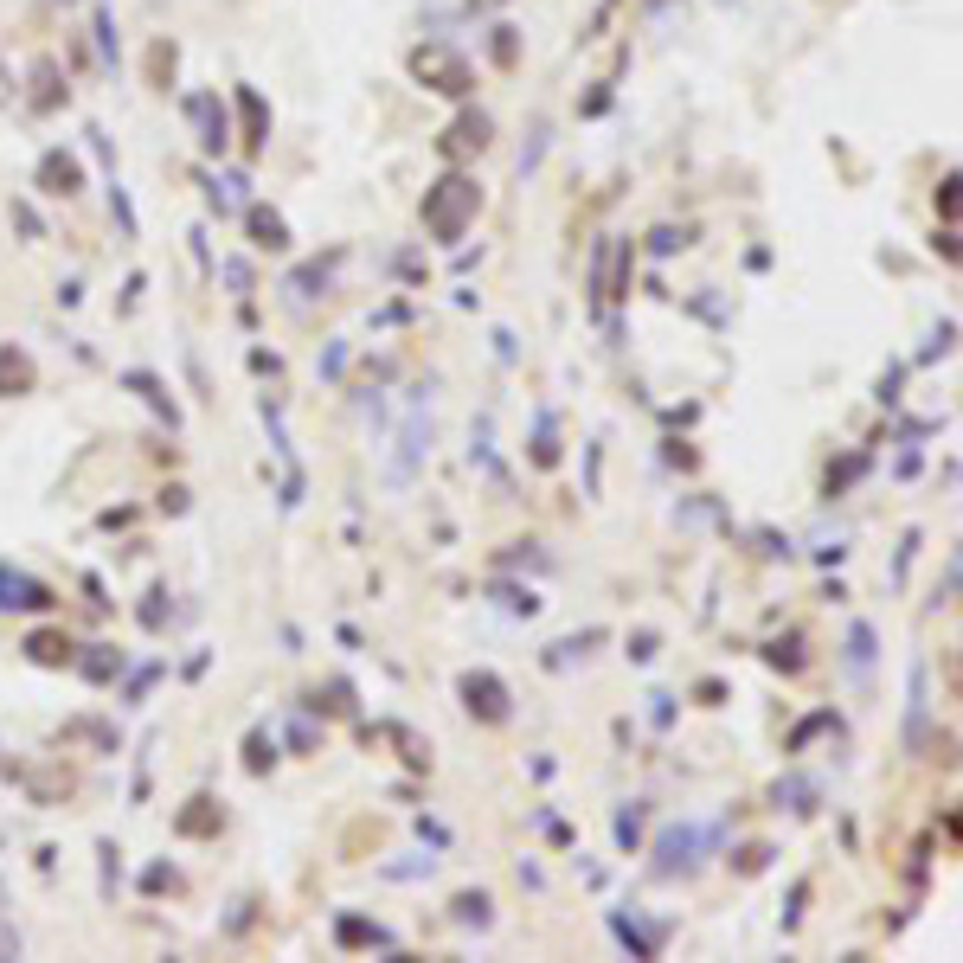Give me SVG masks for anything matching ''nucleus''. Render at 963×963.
Segmentation results:
<instances>
[{"mask_svg":"<svg viewBox=\"0 0 963 963\" xmlns=\"http://www.w3.org/2000/svg\"><path fill=\"white\" fill-rule=\"evenodd\" d=\"M476 206H482V187L469 174H443L431 193H424V232H431L437 244H456L463 238V225L476 219Z\"/></svg>","mask_w":963,"mask_h":963,"instance_id":"1","label":"nucleus"},{"mask_svg":"<svg viewBox=\"0 0 963 963\" xmlns=\"http://www.w3.org/2000/svg\"><path fill=\"white\" fill-rule=\"evenodd\" d=\"M411 71H418V84L437 90V97H469V65L450 45H418V52H411Z\"/></svg>","mask_w":963,"mask_h":963,"instance_id":"2","label":"nucleus"},{"mask_svg":"<svg viewBox=\"0 0 963 963\" xmlns=\"http://www.w3.org/2000/svg\"><path fill=\"white\" fill-rule=\"evenodd\" d=\"M482 148H488V116L469 110V116H456L450 129H443L437 155H443V161H463V155H482Z\"/></svg>","mask_w":963,"mask_h":963,"instance_id":"3","label":"nucleus"},{"mask_svg":"<svg viewBox=\"0 0 963 963\" xmlns=\"http://www.w3.org/2000/svg\"><path fill=\"white\" fill-rule=\"evenodd\" d=\"M463 700H469V713H482L488 726L508 720V687H501L495 675H463Z\"/></svg>","mask_w":963,"mask_h":963,"instance_id":"4","label":"nucleus"},{"mask_svg":"<svg viewBox=\"0 0 963 963\" xmlns=\"http://www.w3.org/2000/svg\"><path fill=\"white\" fill-rule=\"evenodd\" d=\"M78 187H84V167H78V155L52 148V155L39 161V193H58V200H71Z\"/></svg>","mask_w":963,"mask_h":963,"instance_id":"5","label":"nucleus"},{"mask_svg":"<svg viewBox=\"0 0 963 963\" xmlns=\"http://www.w3.org/2000/svg\"><path fill=\"white\" fill-rule=\"evenodd\" d=\"M13 604H20V610H45V604H52V591H45L39 578L0 572V610H13Z\"/></svg>","mask_w":963,"mask_h":963,"instance_id":"6","label":"nucleus"},{"mask_svg":"<svg viewBox=\"0 0 963 963\" xmlns=\"http://www.w3.org/2000/svg\"><path fill=\"white\" fill-rule=\"evenodd\" d=\"M251 244L257 251H289V225L270 206H251Z\"/></svg>","mask_w":963,"mask_h":963,"instance_id":"7","label":"nucleus"},{"mask_svg":"<svg viewBox=\"0 0 963 963\" xmlns=\"http://www.w3.org/2000/svg\"><path fill=\"white\" fill-rule=\"evenodd\" d=\"M238 110H244V148H264V135H270V110H264V97H257L251 84L238 90Z\"/></svg>","mask_w":963,"mask_h":963,"instance_id":"8","label":"nucleus"},{"mask_svg":"<svg viewBox=\"0 0 963 963\" xmlns=\"http://www.w3.org/2000/svg\"><path fill=\"white\" fill-rule=\"evenodd\" d=\"M0 392H33V360L20 354V347H0Z\"/></svg>","mask_w":963,"mask_h":963,"instance_id":"9","label":"nucleus"},{"mask_svg":"<svg viewBox=\"0 0 963 963\" xmlns=\"http://www.w3.org/2000/svg\"><path fill=\"white\" fill-rule=\"evenodd\" d=\"M26 655L45 668H65L71 662V636H58V630H39V636H26Z\"/></svg>","mask_w":963,"mask_h":963,"instance_id":"10","label":"nucleus"},{"mask_svg":"<svg viewBox=\"0 0 963 963\" xmlns=\"http://www.w3.org/2000/svg\"><path fill=\"white\" fill-rule=\"evenodd\" d=\"M193 116H200V142L212 148V155H219V148H225V110H219V97H193Z\"/></svg>","mask_w":963,"mask_h":963,"instance_id":"11","label":"nucleus"},{"mask_svg":"<svg viewBox=\"0 0 963 963\" xmlns=\"http://www.w3.org/2000/svg\"><path fill=\"white\" fill-rule=\"evenodd\" d=\"M180 835H219V803L193 797V809H180Z\"/></svg>","mask_w":963,"mask_h":963,"instance_id":"12","label":"nucleus"},{"mask_svg":"<svg viewBox=\"0 0 963 963\" xmlns=\"http://www.w3.org/2000/svg\"><path fill=\"white\" fill-rule=\"evenodd\" d=\"M33 103H39V110H52V103H58V65H52V58H39V65H33Z\"/></svg>","mask_w":963,"mask_h":963,"instance_id":"13","label":"nucleus"},{"mask_svg":"<svg viewBox=\"0 0 963 963\" xmlns=\"http://www.w3.org/2000/svg\"><path fill=\"white\" fill-rule=\"evenodd\" d=\"M341 944H379V925H360V919H347V925H341Z\"/></svg>","mask_w":963,"mask_h":963,"instance_id":"14","label":"nucleus"},{"mask_svg":"<svg viewBox=\"0 0 963 963\" xmlns=\"http://www.w3.org/2000/svg\"><path fill=\"white\" fill-rule=\"evenodd\" d=\"M456 912H463V919H476V925H488V899H482V893H463V899H456Z\"/></svg>","mask_w":963,"mask_h":963,"instance_id":"15","label":"nucleus"},{"mask_svg":"<svg viewBox=\"0 0 963 963\" xmlns=\"http://www.w3.org/2000/svg\"><path fill=\"white\" fill-rule=\"evenodd\" d=\"M155 78H174V45H155Z\"/></svg>","mask_w":963,"mask_h":963,"instance_id":"16","label":"nucleus"}]
</instances>
